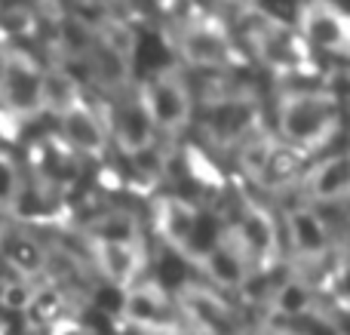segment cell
<instances>
[{
  "instance_id": "3",
  "label": "cell",
  "mask_w": 350,
  "mask_h": 335,
  "mask_svg": "<svg viewBox=\"0 0 350 335\" xmlns=\"http://www.w3.org/2000/svg\"><path fill=\"white\" fill-rule=\"evenodd\" d=\"M243 40L252 59H258L265 68L277 71L280 77H295L317 65V55L308 49L295 25L280 22L277 16L265 10H249L243 22Z\"/></svg>"
},
{
  "instance_id": "11",
  "label": "cell",
  "mask_w": 350,
  "mask_h": 335,
  "mask_svg": "<svg viewBox=\"0 0 350 335\" xmlns=\"http://www.w3.org/2000/svg\"><path fill=\"white\" fill-rule=\"evenodd\" d=\"M308 302H310V295H308V289H304L301 283H286V286L280 289V295H277V305H280V311L283 314H304Z\"/></svg>"
},
{
  "instance_id": "2",
  "label": "cell",
  "mask_w": 350,
  "mask_h": 335,
  "mask_svg": "<svg viewBox=\"0 0 350 335\" xmlns=\"http://www.w3.org/2000/svg\"><path fill=\"white\" fill-rule=\"evenodd\" d=\"M265 126V108L252 86L218 83L200 102V133L206 145L221 154H234Z\"/></svg>"
},
{
  "instance_id": "13",
  "label": "cell",
  "mask_w": 350,
  "mask_h": 335,
  "mask_svg": "<svg viewBox=\"0 0 350 335\" xmlns=\"http://www.w3.org/2000/svg\"><path fill=\"white\" fill-rule=\"evenodd\" d=\"M345 234H347V240H350V215H347V222H345Z\"/></svg>"
},
{
  "instance_id": "8",
  "label": "cell",
  "mask_w": 350,
  "mask_h": 335,
  "mask_svg": "<svg viewBox=\"0 0 350 335\" xmlns=\"http://www.w3.org/2000/svg\"><path fill=\"white\" fill-rule=\"evenodd\" d=\"M157 222L175 246H193V250H200V252L206 250L203 215H200V209L193 206L191 200H181V197H166V200H160Z\"/></svg>"
},
{
  "instance_id": "7",
  "label": "cell",
  "mask_w": 350,
  "mask_h": 335,
  "mask_svg": "<svg viewBox=\"0 0 350 335\" xmlns=\"http://www.w3.org/2000/svg\"><path fill=\"white\" fill-rule=\"evenodd\" d=\"M304 200L310 203H345L350 200V148L329 151L310 160L298 178Z\"/></svg>"
},
{
  "instance_id": "5",
  "label": "cell",
  "mask_w": 350,
  "mask_h": 335,
  "mask_svg": "<svg viewBox=\"0 0 350 335\" xmlns=\"http://www.w3.org/2000/svg\"><path fill=\"white\" fill-rule=\"evenodd\" d=\"M292 25L314 55L350 62V10L338 0H301Z\"/></svg>"
},
{
  "instance_id": "1",
  "label": "cell",
  "mask_w": 350,
  "mask_h": 335,
  "mask_svg": "<svg viewBox=\"0 0 350 335\" xmlns=\"http://www.w3.org/2000/svg\"><path fill=\"white\" fill-rule=\"evenodd\" d=\"M345 129V102L329 86H289L273 102V133L308 160L329 154Z\"/></svg>"
},
{
  "instance_id": "6",
  "label": "cell",
  "mask_w": 350,
  "mask_h": 335,
  "mask_svg": "<svg viewBox=\"0 0 350 335\" xmlns=\"http://www.w3.org/2000/svg\"><path fill=\"white\" fill-rule=\"evenodd\" d=\"M142 98H145L154 123H157V133L166 135L185 133L193 120V111H197L193 92L178 68H166V71L154 74V80L148 83Z\"/></svg>"
},
{
  "instance_id": "12",
  "label": "cell",
  "mask_w": 350,
  "mask_h": 335,
  "mask_svg": "<svg viewBox=\"0 0 350 335\" xmlns=\"http://www.w3.org/2000/svg\"><path fill=\"white\" fill-rule=\"evenodd\" d=\"M345 268H347V274H350V240H347V250H345Z\"/></svg>"
},
{
  "instance_id": "4",
  "label": "cell",
  "mask_w": 350,
  "mask_h": 335,
  "mask_svg": "<svg viewBox=\"0 0 350 335\" xmlns=\"http://www.w3.org/2000/svg\"><path fill=\"white\" fill-rule=\"evenodd\" d=\"M175 46H178L181 62L200 71L234 74L237 68L246 65V53L230 25L212 16H200L181 25Z\"/></svg>"
},
{
  "instance_id": "10",
  "label": "cell",
  "mask_w": 350,
  "mask_h": 335,
  "mask_svg": "<svg viewBox=\"0 0 350 335\" xmlns=\"http://www.w3.org/2000/svg\"><path fill=\"white\" fill-rule=\"evenodd\" d=\"M277 148H280V139H277V133H273V126H265L261 133H255L252 139L243 142L234 151V170L240 172V178L258 185L267 163H271V157L277 154Z\"/></svg>"
},
{
  "instance_id": "9",
  "label": "cell",
  "mask_w": 350,
  "mask_h": 335,
  "mask_svg": "<svg viewBox=\"0 0 350 335\" xmlns=\"http://www.w3.org/2000/svg\"><path fill=\"white\" fill-rule=\"evenodd\" d=\"M286 231L292 246L304 256H323L329 250V225L310 203H298L286 213Z\"/></svg>"
},
{
  "instance_id": "14",
  "label": "cell",
  "mask_w": 350,
  "mask_h": 335,
  "mask_svg": "<svg viewBox=\"0 0 350 335\" xmlns=\"http://www.w3.org/2000/svg\"><path fill=\"white\" fill-rule=\"evenodd\" d=\"M347 120H350V105H347Z\"/></svg>"
}]
</instances>
